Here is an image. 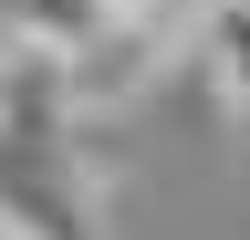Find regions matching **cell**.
Here are the masks:
<instances>
[{"mask_svg": "<svg viewBox=\"0 0 250 240\" xmlns=\"http://www.w3.org/2000/svg\"><path fill=\"white\" fill-rule=\"evenodd\" d=\"M208 63H219V94H229V126H240V146H250V11H229V0L208 11Z\"/></svg>", "mask_w": 250, "mask_h": 240, "instance_id": "1", "label": "cell"}, {"mask_svg": "<svg viewBox=\"0 0 250 240\" xmlns=\"http://www.w3.org/2000/svg\"><path fill=\"white\" fill-rule=\"evenodd\" d=\"M229 11H250V0H229Z\"/></svg>", "mask_w": 250, "mask_h": 240, "instance_id": "2", "label": "cell"}, {"mask_svg": "<svg viewBox=\"0 0 250 240\" xmlns=\"http://www.w3.org/2000/svg\"><path fill=\"white\" fill-rule=\"evenodd\" d=\"M0 240H11V230H0Z\"/></svg>", "mask_w": 250, "mask_h": 240, "instance_id": "3", "label": "cell"}]
</instances>
